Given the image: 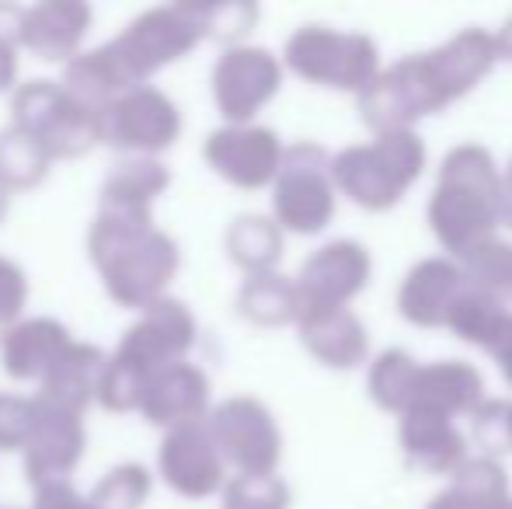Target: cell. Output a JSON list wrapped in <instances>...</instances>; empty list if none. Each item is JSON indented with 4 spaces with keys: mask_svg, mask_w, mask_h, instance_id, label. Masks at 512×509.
<instances>
[{
    "mask_svg": "<svg viewBox=\"0 0 512 509\" xmlns=\"http://www.w3.org/2000/svg\"><path fill=\"white\" fill-rule=\"evenodd\" d=\"M436 241L464 258L474 245L495 238L499 227V168L481 143H460L439 164L436 189L425 206Z\"/></svg>",
    "mask_w": 512,
    "mask_h": 509,
    "instance_id": "3957f363",
    "label": "cell"
},
{
    "mask_svg": "<svg viewBox=\"0 0 512 509\" xmlns=\"http://www.w3.org/2000/svg\"><path fill=\"white\" fill-rule=\"evenodd\" d=\"M35 415H39L35 401L11 398V394L0 398V447L4 450L25 447L28 433H32V426H35Z\"/></svg>",
    "mask_w": 512,
    "mask_h": 509,
    "instance_id": "8d00e7d4",
    "label": "cell"
},
{
    "mask_svg": "<svg viewBox=\"0 0 512 509\" xmlns=\"http://www.w3.org/2000/svg\"><path fill=\"white\" fill-rule=\"evenodd\" d=\"M223 245H227L230 262L241 265L248 276H258V272H272L283 258V231L272 217L244 213L227 227Z\"/></svg>",
    "mask_w": 512,
    "mask_h": 509,
    "instance_id": "83f0119b",
    "label": "cell"
},
{
    "mask_svg": "<svg viewBox=\"0 0 512 509\" xmlns=\"http://www.w3.org/2000/svg\"><path fill=\"white\" fill-rule=\"evenodd\" d=\"M4 210H7V189L0 185V217H4Z\"/></svg>",
    "mask_w": 512,
    "mask_h": 509,
    "instance_id": "ee69618b",
    "label": "cell"
},
{
    "mask_svg": "<svg viewBox=\"0 0 512 509\" xmlns=\"http://www.w3.org/2000/svg\"><path fill=\"white\" fill-rule=\"evenodd\" d=\"M506 314H509L506 304L492 300L488 293L464 286V290L457 293V300L450 304V311H446L443 328H450V332L457 335V339L471 342V346L488 349V346H492L495 335H499V328H502V321H506Z\"/></svg>",
    "mask_w": 512,
    "mask_h": 509,
    "instance_id": "f546056e",
    "label": "cell"
},
{
    "mask_svg": "<svg viewBox=\"0 0 512 509\" xmlns=\"http://www.w3.org/2000/svg\"><path fill=\"white\" fill-rule=\"evenodd\" d=\"M105 356L95 346L84 342H70L53 367L42 374V391L35 398V405L53 408V412H70L81 415L84 405L95 398L98 391V374H102Z\"/></svg>",
    "mask_w": 512,
    "mask_h": 509,
    "instance_id": "7402d4cb",
    "label": "cell"
},
{
    "mask_svg": "<svg viewBox=\"0 0 512 509\" xmlns=\"http://www.w3.org/2000/svg\"><path fill=\"white\" fill-rule=\"evenodd\" d=\"M429 150L415 129L380 133L370 143H352L331 157L335 192L349 196L370 213H384L401 203V196L425 171Z\"/></svg>",
    "mask_w": 512,
    "mask_h": 509,
    "instance_id": "5b68a950",
    "label": "cell"
},
{
    "mask_svg": "<svg viewBox=\"0 0 512 509\" xmlns=\"http://www.w3.org/2000/svg\"><path fill=\"white\" fill-rule=\"evenodd\" d=\"M485 401V377L464 360H439L429 367H418L415 394H411L408 408H425L443 419L457 415H474V408ZM405 408V412H408Z\"/></svg>",
    "mask_w": 512,
    "mask_h": 509,
    "instance_id": "44dd1931",
    "label": "cell"
},
{
    "mask_svg": "<svg viewBox=\"0 0 512 509\" xmlns=\"http://www.w3.org/2000/svg\"><path fill=\"white\" fill-rule=\"evenodd\" d=\"M49 150L32 133L11 126L0 133V185L4 189H28L39 185L49 171Z\"/></svg>",
    "mask_w": 512,
    "mask_h": 509,
    "instance_id": "1f68e13d",
    "label": "cell"
},
{
    "mask_svg": "<svg viewBox=\"0 0 512 509\" xmlns=\"http://www.w3.org/2000/svg\"><path fill=\"white\" fill-rule=\"evenodd\" d=\"M209 408V377L192 363H171V367L157 370L143 387L140 412L147 415L154 426L178 429L203 422Z\"/></svg>",
    "mask_w": 512,
    "mask_h": 509,
    "instance_id": "ac0fdd59",
    "label": "cell"
},
{
    "mask_svg": "<svg viewBox=\"0 0 512 509\" xmlns=\"http://www.w3.org/2000/svg\"><path fill=\"white\" fill-rule=\"evenodd\" d=\"M70 335L60 321L53 318H32L11 325L0 335V356H4V370L14 381H42L56 356L70 346Z\"/></svg>",
    "mask_w": 512,
    "mask_h": 509,
    "instance_id": "cb8c5ba5",
    "label": "cell"
},
{
    "mask_svg": "<svg viewBox=\"0 0 512 509\" xmlns=\"http://www.w3.org/2000/svg\"><path fill=\"white\" fill-rule=\"evenodd\" d=\"M460 276L464 286L488 293L499 304H512V241L488 238L481 245H474L471 252L460 258Z\"/></svg>",
    "mask_w": 512,
    "mask_h": 509,
    "instance_id": "4dcf8cb0",
    "label": "cell"
},
{
    "mask_svg": "<svg viewBox=\"0 0 512 509\" xmlns=\"http://www.w3.org/2000/svg\"><path fill=\"white\" fill-rule=\"evenodd\" d=\"M182 133V116L178 105L157 88H129L119 98L98 109V140L112 143L122 150H140L154 154L178 140Z\"/></svg>",
    "mask_w": 512,
    "mask_h": 509,
    "instance_id": "30bf717a",
    "label": "cell"
},
{
    "mask_svg": "<svg viewBox=\"0 0 512 509\" xmlns=\"http://www.w3.org/2000/svg\"><path fill=\"white\" fill-rule=\"evenodd\" d=\"M199 39H203V25L196 18V4L157 7L140 14L108 46L74 56L67 63L63 91H70L88 109H102L122 91L140 88V81H147L154 70L182 60Z\"/></svg>",
    "mask_w": 512,
    "mask_h": 509,
    "instance_id": "7a4b0ae2",
    "label": "cell"
},
{
    "mask_svg": "<svg viewBox=\"0 0 512 509\" xmlns=\"http://www.w3.org/2000/svg\"><path fill=\"white\" fill-rule=\"evenodd\" d=\"M492 39H495V53H499V60L512 63V14L502 21V28L492 35Z\"/></svg>",
    "mask_w": 512,
    "mask_h": 509,
    "instance_id": "7bdbcfd3",
    "label": "cell"
},
{
    "mask_svg": "<svg viewBox=\"0 0 512 509\" xmlns=\"http://www.w3.org/2000/svg\"><path fill=\"white\" fill-rule=\"evenodd\" d=\"M471 422H474V440H478V447H485V457L499 461L502 454H509L512 450V401L485 398L474 408Z\"/></svg>",
    "mask_w": 512,
    "mask_h": 509,
    "instance_id": "e575fe53",
    "label": "cell"
},
{
    "mask_svg": "<svg viewBox=\"0 0 512 509\" xmlns=\"http://www.w3.org/2000/svg\"><path fill=\"white\" fill-rule=\"evenodd\" d=\"M237 307L248 321L262 328H283V325H297L300 318V297H297V283L283 272H258L248 276L237 293Z\"/></svg>",
    "mask_w": 512,
    "mask_h": 509,
    "instance_id": "4316f807",
    "label": "cell"
},
{
    "mask_svg": "<svg viewBox=\"0 0 512 509\" xmlns=\"http://www.w3.org/2000/svg\"><path fill=\"white\" fill-rule=\"evenodd\" d=\"M283 84V67L262 46H234L213 67V98L230 126H248Z\"/></svg>",
    "mask_w": 512,
    "mask_h": 509,
    "instance_id": "7c38bea8",
    "label": "cell"
},
{
    "mask_svg": "<svg viewBox=\"0 0 512 509\" xmlns=\"http://www.w3.org/2000/svg\"><path fill=\"white\" fill-rule=\"evenodd\" d=\"M14 126L32 133L49 157H81L98 143V109H88L53 81L21 84L14 95Z\"/></svg>",
    "mask_w": 512,
    "mask_h": 509,
    "instance_id": "ba28073f",
    "label": "cell"
},
{
    "mask_svg": "<svg viewBox=\"0 0 512 509\" xmlns=\"http://www.w3.org/2000/svg\"><path fill=\"white\" fill-rule=\"evenodd\" d=\"M196 18L203 25V39H241L251 25L258 21V7L255 4H213V7H196Z\"/></svg>",
    "mask_w": 512,
    "mask_h": 509,
    "instance_id": "d590c367",
    "label": "cell"
},
{
    "mask_svg": "<svg viewBox=\"0 0 512 509\" xmlns=\"http://www.w3.org/2000/svg\"><path fill=\"white\" fill-rule=\"evenodd\" d=\"M91 25V11L70 0H49V4L28 7L21 14L18 46H28L39 60H67L81 46Z\"/></svg>",
    "mask_w": 512,
    "mask_h": 509,
    "instance_id": "603a6c76",
    "label": "cell"
},
{
    "mask_svg": "<svg viewBox=\"0 0 512 509\" xmlns=\"http://www.w3.org/2000/svg\"><path fill=\"white\" fill-rule=\"evenodd\" d=\"M157 461H161L164 482L185 499H206L223 485V457L206 422L168 429Z\"/></svg>",
    "mask_w": 512,
    "mask_h": 509,
    "instance_id": "9a60e30c",
    "label": "cell"
},
{
    "mask_svg": "<svg viewBox=\"0 0 512 509\" xmlns=\"http://www.w3.org/2000/svg\"><path fill=\"white\" fill-rule=\"evenodd\" d=\"M499 63L495 39L485 28H464L429 53H411L384 67L359 91V116L380 133L411 129L418 119L443 112L467 91L478 88Z\"/></svg>",
    "mask_w": 512,
    "mask_h": 509,
    "instance_id": "6da1fadb",
    "label": "cell"
},
{
    "mask_svg": "<svg viewBox=\"0 0 512 509\" xmlns=\"http://www.w3.org/2000/svg\"><path fill=\"white\" fill-rule=\"evenodd\" d=\"M168 171L150 157L126 161L108 175L102 189V213H126V217H150V203L168 189Z\"/></svg>",
    "mask_w": 512,
    "mask_h": 509,
    "instance_id": "484cf974",
    "label": "cell"
},
{
    "mask_svg": "<svg viewBox=\"0 0 512 509\" xmlns=\"http://www.w3.org/2000/svg\"><path fill=\"white\" fill-rule=\"evenodd\" d=\"M14 42L0 39V91L11 88L14 84V74H18V56H14Z\"/></svg>",
    "mask_w": 512,
    "mask_h": 509,
    "instance_id": "b9f144b4",
    "label": "cell"
},
{
    "mask_svg": "<svg viewBox=\"0 0 512 509\" xmlns=\"http://www.w3.org/2000/svg\"><path fill=\"white\" fill-rule=\"evenodd\" d=\"M88 252L102 272L108 293L126 307H147L178 272V245L150 224V217L98 213Z\"/></svg>",
    "mask_w": 512,
    "mask_h": 509,
    "instance_id": "277c9868",
    "label": "cell"
},
{
    "mask_svg": "<svg viewBox=\"0 0 512 509\" xmlns=\"http://www.w3.org/2000/svg\"><path fill=\"white\" fill-rule=\"evenodd\" d=\"M499 224L512 227V157L506 171H499Z\"/></svg>",
    "mask_w": 512,
    "mask_h": 509,
    "instance_id": "60d3db41",
    "label": "cell"
},
{
    "mask_svg": "<svg viewBox=\"0 0 512 509\" xmlns=\"http://www.w3.org/2000/svg\"><path fill=\"white\" fill-rule=\"evenodd\" d=\"M192 342H196V318L189 314V307L182 300L157 297L154 304L143 307L140 321L126 332L115 360H122L150 381L157 370L182 363Z\"/></svg>",
    "mask_w": 512,
    "mask_h": 509,
    "instance_id": "8fae6325",
    "label": "cell"
},
{
    "mask_svg": "<svg viewBox=\"0 0 512 509\" xmlns=\"http://www.w3.org/2000/svg\"><path fill=\"white\" fill-rule=\"evenodd\" d=\"M25 297H28L25 272L14 262H7V258H0V335L14 325V318L25 307Z\"/></svg>",
    "mask_w": 512,
    "mask_h": 509,
    "instance_id": "74e56055",
    "label": "cell"
},
{
    "mask_svg": "<svg viewBox=\"0 0 512 509\" xmlns=\"http://www.w3.org/2000/svg\"><path fill=\"white\" fill-rule=\"evenodd\" d=\"M0 509H14V506H0Z\"/></svg>",
    "mask_w": 512,
    "mask_h": 509,
    "instance_id": "f6af8a7d",
    "label": "cell"
},
{
    "mask_svg": "<svg viewBox=\"0 0 512 509\" xmlns=\"http://www.w3.org/2000/svg\"><path fill=\"white\" fill-rule=\"evenodd\" d=\"M223 509H290V485L279 475H237L223 492Z\"/></svg>",
    "mask_w": 512,
    "mask_h": 509,
    "instance_id": "836d02e7",
    "label": "cell"
},
{
    "mask_svg": "<svg viewBox=\"0 0 512 509\" xmlns=\"http://www.w3.org/2000/svg\"><path fill=\"white\" fill-rule=\"evenodd\" d=\"M39 408L35 426L25 440V471L28 482L35 489L42 485L67 482V475L77 468L84 454V426L81 415L70 412H53V408Z\"/></svg>",
    "mask_w": 512,
    "mask_h": 509,
    "instance_id": "2e32d148",
    "label": "cell"
},
{
    "mask_svg": "<svg viewBox=\"0 0 512 509\" xmlns=\"http://www.w3.org/2000/svg\"><path fill=\"white\" fill-rule=\"evenodd\" d=\"M485 353H492V360L499 363V370H502V377H506V384L512 387V311L506 314V321H502L499 335H495L492 346H488Z\"/></svg>",
    "mask_w": 512,
    "mask_h": 509,
    "instance_id": "ab89813d",
    "label": "cell"
},
{
    "mask_svg": "<svg viewBox=\"0 0 512 509\" xmlns=\"http://www.w3.org/2000/svg\"><path fill=\"white\" fill-rule=\"evenodd\" d=\"M425 509H512L509 475L495 457H467Z\"/></svg>",
    "mask_w": 512,
    "mask_h": 509,
    "instance_id": "d4e9b609",
    "label": "cell"
},
{
    "mask_svg": "<svg viewBox=\"0 0 512 509\" xmlns=\"http://www.w3.org/2000/svg\"><path fill=\"white\" fill-rule=\"evenodd\" d=\"M223 464H234L241 475H276L283 457V436L272 412L258 398H227L213 408L206 422Z\"/></svg>",
    "mask_w": 512,
    "mask_h": 509,
    "instance_id": "9c48e42d",
    "label": "cell"
},
{
    "mask_svg": "<svg viewBox=\"0 0 512 509\" xmlns=\"http://www.w3.org/2000/svg\"><path fill=\"white\" fill-rule=\"evenodd\" d=\"M147 492H150V471L140 468V464H122V468H112L95 485L88 503L95 509H140Z\"/></svg>",
    "mask_w": 512,
    "mask_h": 509,
    "instance_id": "d6a6232c",
    "label": "cell"
},
{
    "mask_svg": "<svg viewBox=\"0 0 512 509\" xmlns=\"http://www.w3.org/2000/svg\"><path fill=\"white\" fill-rule=\"evenodd\" d=\"M373 272V258L366 252V245L352 238L328 241L324 248H317L314 255L304 262L297 283L300 311H317V307H349V300H356L366 290Z\"/></svg>",
    "mask_w": 512,
    "mask_h": 509,
    "instance_id": "4fadbf2b",
    "label": "cell"
},
{
    "mask_svg": "<svg viewBox=\"0 0 512 509\" xmlns=\"http://www.w3.org/2000/svg\"><path fill=\"white\" fill-rule=\"evenodd\" d=\"M276 210L279 231L317 234L335 217V182H331V154L317 143L283 147V161L276 171Z\"/></svg>",
    "mask_w": 512,
    "mask_h": 509,
    "instance_id": "52a82bcc",
    "label": "cell"
},
{
    "mask_svg": "<svg viewBox=\"0 0 512 509\" xmlns=\"http://www.w3.org/2000/svg\"><path fill=\"white\" fill-rule=\"evenodd\" d=\"M422 363L415 360L405 349H384L377 360L370 363V374H366V391L370 401L380 405L384 412L401 415L411 405V394H415V377Z\"/></svg>",
    "mask_w": 512,
    "mask_h": 509,
    "instance_id": "f1b7e54d",
    "label": "cell"
},
{
    "mask_svg": "<svg viewBox=\"0 0 512 509\" xmlns=\"http://www.w3.org/2000/svg\"><path fill=\"white\" fill-rule=\"evenodd\" d=\"M300 342L317 363L331 370H352L370 356V332L349 307H317L300 311Z\"/></svg>",
    "mask_w": 512,
    "mask_h": 509,
    "instance_id": "d6986e66",
    "label": "cell"
},
{
    "mask_svg": "<svg viewBox=\"0 0 512 509\" xmlns=\"http://www.w3.org/2000/svg\"><path fill=\"white\" fill-rule=\"evenodd\" d=\"M286 67L310 84L335 91H363L380 74L377 42L363 32H335L328 25H304L290 35Z\"/></svg>",
    "mask_w": 512,
    "mask_h": 509,
    "instance_id": "8992f818",
    "label": "cell"
},
{
    "mask_svg": "<svg viewBox=\"0 0 512 509\" xmlns=\"http://www.w3.org/2000/svg\"><path fill=\"white\" fill-rule=\"evenodd\" d=\"M35 509H95L84 496H77L67 482H56V485H42L35 489Z\"/></svg>",
    "mask_w": 512,
    "mask_h": 509,
    "instance_id": "f35d334b",
    "label": "cell"
},
{
    "mask_svg": "<svg viewBox=\"0 0 512 509\" xmlns=\"http://www.w3.org/2000/svg\"><path fill=\"white\" fill-rule=\"evenodd\" d=\"M464 290L460 265L450 258H422L398 286V314L415 328H443L446 311Z\"/></svg>",
    "mask_w": 512,
    "mask_h": 509,
    "instance_id": "ffe728a7",
    "label": "cell"
},
{
    "mask_svg": "<svg viewBox=\"0 0 512 509\" xmlns=\"http://www.w3.org/2000/svg\"><path fill=\"white\" fill-rule=\"evenodd\" d=\"M206 161L237 189H265L269 182H276L283 143L269 126H223L209 133Z\"/></svg>",
    "mask_w": 512,
    "mask_h": 509,
    "instance_id": "5bb4252c",
    "label": "cell"
},
{
    "mask_svg": "<svg viewBox=\"0 0 512 509\" xmlns=\"http://www.w3.org/2000/svg\"><path fill=\"white\" fill-rule=\"evenodd\" d=\"M398 443L405 461L425 475H453L467 461V443L457 422L425 408H408L398 415Z\"/></svg>",
    "mask_w": 512,
    "mask_h": 509,
    "instance_id": "e0dca14e",
    "label": "cell"
}]
</instances>
